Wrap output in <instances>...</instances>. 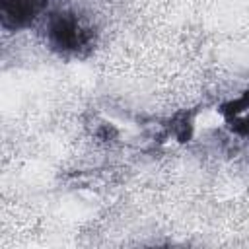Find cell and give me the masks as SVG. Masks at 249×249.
Returning <instances> with one entry per match:
<instances>
[{
    "instance_id": "6da1fadb",
    "label": "cell",
    "mask_w": 249,
    "mask_h": 249,
    "mask_svg": "<svg viewBox=\"0 0 249 249\" xmlns=\"http://www.w3.org/2000/svg\"><path fill=\"white\" fill-rule=\"evenodd\" d=\"M47 43L60 54H82L93 45V29L70 10L54 12L45 25Z\"/></svg>"
},
{
    "instance_id": "7a4b0ae2",
    "label": "cell",
    "mask_w": 249,
    "mask_h": 249,
    "mask_svg": "<svg viewBox=\"0 0 249 249\" xmlns=\"http://www.w3.org/2000/svg\"><path fill=\"white\" fill-rule=\"evenodd\" d=\"M49 0H0V19L4 29L29 25L47 8Z\"/></svg>"
},
{
    "instance_id": "3957f363",
    "label": "cell",
    "mask_w": 249,
    "mask_h": 249,
    "mask_svg": "<svg viewBox=\"0 0 249 249\" xmlns=\"http://www.w3.org/2000/svg\"><path fill=\"white\" fill-rule=\"evenodd\" d=\"M224 115L235 132L249 136V91H245L239 99L224 105Z\"/></svg>"
}]
</instances>
